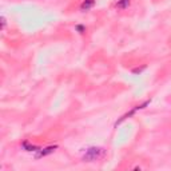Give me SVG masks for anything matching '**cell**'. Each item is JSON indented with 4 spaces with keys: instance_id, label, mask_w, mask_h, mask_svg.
<instances>
[{
    "instance_id": "7a4b0ae2",
    "label": "cell",
    "mask_w": 171,
    "mask_h": 171,
    "mask_svg": "<svg viewBox=\"0 0 171 171\" xmlns=\"http://www.w3.org/2000/svg\"><path fill=\"white\" fill-rule=\"evenodd\" d=\"M56 147H47V148H44V150H40L38 152V155H36V158H42V156H46L48 154H51V152H53V150H55Z\"/></svg>"
},
{
    "instance_id": "3957f363",
    "label": "cell",
    "mask_w": 171,
    "mask_h": 171,
    "mask_svg": "<svg viewBox=\"0 0 171 171\" xmlns=\"http://www.w3.org/2000/svg\"><path fill=\"white\" fill-rule=\"evenodd\" d=\"M94 4H95V0H84L80 8H82L83 11H87V10H90V8L94 7Z\"/></svg>"
},
{
    "instance_id": "277c9868",
    "label": "cell",
    "mask_w": 171,
    "mask_h": 171,
    "mask_svg": "<svg viewBox=\"0 0 171 171\" xmlns=\"http://www.w3.org/2000/svg\"><path fill=\"white\" fill-rule=\"evenodd\" d=\"M128 0H122L119 4H118V7H120V8H123V7H126V6H128Z\"/></svg>"
},
{
    "instance_id": "5b68a950",
    "label": "cell",
    "mask_w": 171,
    "mask_h": 171,
    "mask_svg": "<svg viewBox=\"0 0 171 171\" xmlns=\"http://www.w3.org/2000/svg\"><path fill=\"white\" fill-rule=\"evenodd\" d=\"M4 27H6V19L2 17V28H4Z\"/></svg>"
},
{
    "instance_id": "6da1fadb",
    "label": "cell",
    "mask_w": 171,
    "mask_h": 171,
    "mask_svg": "<svg viewBox=\"0 0 171 171\" xmlns=\"http://www.w3.org/2000/svg\"><path fill=\"white\" fill-rule=\"evenodd\" d=\"M102 155H103V150H102V148H99V147H91V148H88L87 152H86V155H84L83 159L87 160V162H92V160L99 159Z\"/></svg>"
}]
</instances>
